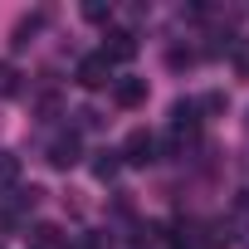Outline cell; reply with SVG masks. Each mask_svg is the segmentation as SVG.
Returning a JSON list of instances; mask_svg holds the SVG:
<instances>
[{"mask_svg": "<svg viewBox=\"0 0 249 249\" xmlns=\"http://www.w3.org/2000/svg\"><path fill=\"white\" fill-rule=\"evenodd\" d=\"M30 249H69V234L59 225H35L30 230Z\"/></svg>", "mask_w": 249, "mask_h": 249, "instance_id": "obj_6", "label": "cell"}, {"mask_svg": "<svg viewBox=\"0 0 249 249\" xmlns=\"http://www.w3.org/2000/svg\"><path fill=\"white\" fill-rule=\"evenodd\" d=\"M244 127H249V122H244Z\"/></svg>", "mask_w": 249, "mask_h": 249, "instance_id": "obj_13", "label": "cell"}, {"mask_svg": "<svg viewBox=\"0 0 249 249\" xmlns=\"http://www.w3.org/2000/svg\"><path fill=\"white\" fill-rule=\"evenodd\" d=\"M117 171H122V157H117V147H103V152L93 157V176H98V181H112Z\"/></svg>", "mask_w": 249, "mask_h": 249, "instance_id": "obj_7", "label": "cell"}, {"mask_svg": "<svg viewBox=\"0 0 249 249\" xmlns=\"http://www.w3.org/2000/svg\"><path fill=\"white\" fill-rule=\"evenodd\" d=\"M230 54H234V69L249 78V39H234V44H230Z\"/></svg>", "mask_w": 249, "mask_h": 249, "instance_id": "obj_12", "label": "cell"}, {"mask_svg": "<svg viewBox=\"0 0 249 249\" xmlns=\"http://www.w3.org/2000/svg\"><path fill=\"white\" fill-rule=\"evenodd\" d=\"M112 103L117 107H142L147 103V78H112Z\"/></svg>", "mask_w": 249, "mask_h": 249, "instance_id": "obj_4", "label": "cell"}, {"mask_svg": "<svg viewBox=\"0 0 249 249\" xmlns=\"http://www.w3.org/2000/svg\"><path fill=\"white\" fill-rule=\"evenodd\" d=\"M73 73H78V83H83V88H107V83H112V64H107L103 54L78 59V69H73Z\"/></svg>", "mask_w": 249, "mask_h": 249, "instance_id": "obj_2", "label": "cell"}, {"mask_svg": "<svg viewBox=\"0 0 249 249\" xmlns=\"http://www.w3.org/2000/svg\"><path fill=\"white\" fill-rule=\"evenodd\" d=\"M73 161H78V132H64V137H54V142H49V166L69 171Z\"/></svg>", "mask_w": 249, "mask_h": 249, "instance_id": "obj_5", "label": "cell"}, {"mask_svg": "<svg viewBox=\"0 0 249 249\" xmlns=\"http://www.w3.org/2000/svg\"><path fill=\"white\" fill-rule=\"evenodd\" d=\"M132 54H137V35L132 30H112L107 35V44H103V59L107 64H127Z\"/></svg>", "mask_w": 249, "mask_h": 249, "instance_id": "obj_3", "label": "cell"}, {"mask_svg": "<svg viewBox=\"0 0 249 249\" xmlns=\"http://www.w3.org/2000/svg\"><path fill=\"white\" fill-rule=\"evenodd\" d=\"M15 88H20V73H15V64H5V59H0V98H15Z\"/></svg>", "mask_w": 249, "mask_h": 249, "instance_id": "obj_9", "label": "cell"}, {"mask_svg": "<svg viewBox=\"0 0 249 249\" xmlns=\"http://www.w3.org/2000/svg\"><path fill=\"white\" fill-rule=\"evenodd\" d=\"M39 25H44V15H30V20H20V25H15V44L25 49V44H30V35H35Z\"/></svg>", "mask_w": 249, "mask_h": 249, "instance_id": "obj_10", "label": "cell"}, {"mask_svg": "<svg viewBox=\"0 0 249 249\" xmlns=\"http://www.w3.org/2000/svg\"><path fill=\"white\" fill-rule=\"evenodd\" d=\"M10 186H20V157L0 147V191H10Z\"/></svg>", "mask_w": 249, "mask_h": 249, "instance_id": "obj_8", "label": "cell"}, {"mask_svg": "<svg viewBox=\"0 0 249 249\" xmlns=\"http://www.w3.org/2000/svg\"><path fill=\"white\" fill-rule=\"evenodd\" d=\"M83 15H88L93 25H107V20H112V5H103V0H88V5H83Z\"/></svg>", "mask_w": 249, "mask_h": 249, "instance_id": "obj_11", "label": "cell"}, {"mask_svg": "<svg viewBox=\"0 0 249 249\" xmlns=\"http://www.w3.org/2000/svg\"><path fill=\"white\" fill-rule=\"evenodd\" d=\"M117 157H122V166H152L157 161V137L147 127H137V132H127V142L117 147Z\"/></svg>", "mask_w": 249, "mask_h": 249, "instance_id": "obj_1", "label": "cell"}]
</instances>
